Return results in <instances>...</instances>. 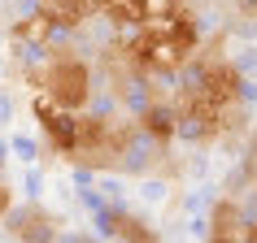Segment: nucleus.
<instances>
[{"mask_svg": "<svg viewBox=\"0 0 257 243\" xmlns=\"http://www.w3.org/2000/svg\"><path fill=\"white\" fill-rule=\"evenodd\" d=\"M100 230H105L113 243H157V230L144 222V217H136L131 208H100Z\"/></svg>", "mask_w": 257, "mask_h": 243, "instance_id": "nucleus-3", "label": "nucleus"}, {"mask_svg": "<svg viewBox=\"0 0 257 243\" xmlns=\"http://www.w3.org/2000/svg\"><path fill=\"white\" fill-rule=\"evenodd\" d=\"M5 208H9V187L0 182V217H5Z\"/></svg>", "mask_w": 257, "mask_h": 243, "instance_id": "nucleus-4", "label": "nucleus"}, {"mask_svg": "<svg viewBox=\"0 0 257 243\" xmlns=\"http://www.w3.org/2000/svg\"><path fill=\"white\" fill-rule=\"evenodd\" d=\"M27 78L40 87V100L66 108V113H83L87 96H92V70L70 52H53L44 66H31Z\"/></svg>", "mask_w": 257, "mask_h": 243, "instance_id": "nucleus-1", "label": "nucleus"}, {"mask_svg": "<svg viewBox=\"0 0 257 243\" xmlns=\"http://www.w3.org/2000/svg\"><path fill=\"white\" fill-rule=\"evenodd\" d=\"M57 230H61L57 217H48L40 204H22V208L9 213V234H14L18 243H53Z\"/></svg>", "mask_w": 257, "mask_h": 243, "instance_id": "nucleus-2", "label": "nucleus"}, {"mask_svg": "<svg viewBox=\"0 0 257 243\" xmlns=\"http://www.w3.org/2000/svg\"><path fill=\"white\" fill-rule=\"evenodd\" d=\"M74 243H96V239H74Z\"/></svg>", "mask_w": 257, "mask_h": 243, "instance_id": "nucleus-5", "label": "nucleus"}]
</instances>
